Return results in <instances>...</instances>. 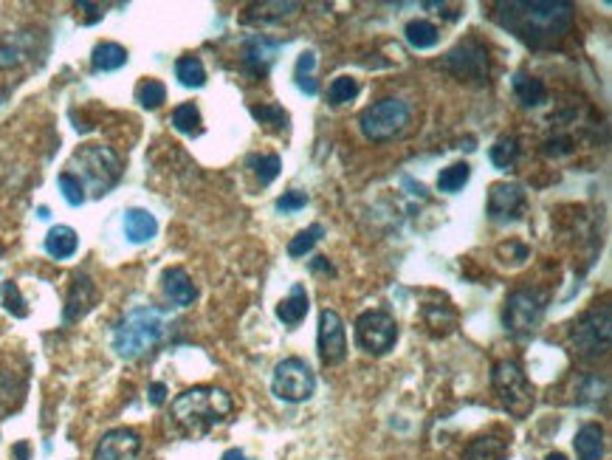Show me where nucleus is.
<instances>
[{"label": "nucleus", "instance_id": "1", "mask_svg": "<svg viewBox=\"0 0 612 460\" xmlns=\"http://www.w3.org/2000/svg\"><path fill=\"white\" fill-rule=\"evenodd\" d=\"M497 21L531 48H548L559 43L573 26V6L565 0L548 4H499Z\"/></svg>", "mask_w": 612, "mask_h": 460}, {"label": "nucleus", "instance_id": "2", "mask_svg": "<svg viewBox=\"0 0 612 460\" xmlns=\"http://www.w3.org/2000/svg\"><path fill=\"white\" fill-rule=\"evenodd\" d=\"M231 410H235V401L221 387H192V390H184L172 401V421L181 427L187 435L197 438L212 432L218 423H223Z\"/></svg>", "mask_w": 612, "mask_h": 460}, {"label": "nucleus", "instance_id": "3", "mask_svg": "<svg viewBox=\"0 0 612 460\" xmlns=\"http://www.w3.org/2000/svg\"><path fill=\"white\" fill-rule=\"evenodd\" d=\"M167 320L164 314L155 308H133L130 314L122 316V322L113 328V350L122 359H141L150 350L158 347V342L164 339Z\"/></svg>", "mask_w": 612, "mask_h": 460}, {"label": "nucleus", "instance_id": "4", "mask_svg": "<svg viewBox=\"0 0 612 460\" xmlns=\"http://www.w3.org/2000/svg\"><path fill=\"white\" fill-rule=\"evenodd\" d=\"M65 172L74 175L88 196L102 198L122 179V158L105 145H82L68 158Z\"/></svg>", "mask_w": 612, "mask_h": 460}, {"label": "nucleus", "instance_id": "5", "mask_svg": "<svg viewBox=\"0 0 612 460\" xmlns=\"http://www.w3.org/2000/svg\"><path fill=\"white\" fill-rule=\"evenodd\" d=\"M491 387L497 393V401L502 404V410L514 418H528L533 404H536V393L533 384L528 381L525 370L519 367V362L514 359H502L494 364L491 373Z\"/></svg>", "mask_w": 612, "mask_h": 460}, {"label": "nucleus", "instance_id": "6", "mask_svg": "<svg viewBox=\"0 0 612 460\" xmlns=\"http://www.w3.org/2000/svg\"><path fill=\"white\" fill-rule=\"evenodd\" d=\"M409 105L404 99H381L373 102L370 108L362 111L358 116V125H362V133L370 141H390L395 136H401L409 125Z\"/></svg>", "mask_w": 612, "mask_h": 460}, {"label": "nucleus", "instance_id": "7", "mask_svg": "<svg viewBox=\"0 0 612 460\" xmlns=\"http://www.w3.org/2000/svg\"><path fill=\"white\" fill-rule=\"evenodd\" d=\"M609 316H612L609 305H601V308L587 311L582 320L573 325L570 342L582 359H599L609 350V339H612V320Z\"/></svg>", "mask_w": 612, "mask_h": 460}, {"label": "nucleus", "instance_id": "8", "mask_svg": "<svg viewBox=\"0 0 612 460\" xmlns=\"http://www.w3.org/2000/svg\"><path fill=\"white\" fill-rule=\"evenodd\" d=\"M356 345L362 347L370 356H384V353L392 350V345L398 342V322L395 316L375 308V311H365L356 320Z\"/></svg>", "mask_w": 612, "mask_h": 460}, {"label": "nucleus", "instance_id": "9", "mask_svg": "<svg viewBox=\"0 0 612 460\" xmlns=\"http://www.w3.org/2000/svg\"><path fill=\"white\" fill-rule=\"evenodd\" d=\"M316 390V376L314 370L308 367L305 359H282L274 367V381H272V393L280 401L288 404H299V401H308Z\"/></svg>", "mask_w": 612, "mask_h": 460}, {"label": "nucleus", "instance_id": "10", "mask_svg": "<svg viewBox=\"0 0 612 460\" xmlns=\"http://www.w3.org/2000/svg\"><path fill=\"white\" fill-rule=\"evenodd\" d=\"M545 303H548V297L542 291H536V289L514 291L506 299V311H502L506 330H511V333H531L539 322H542Z\"/></svg>", "mask_w": 612, "mask_h": 460}, {"label": "nucleus", "instance_id": "11", "mask_svg": "<svg viewBox=\"0 0 612 460\" xmlns=\"http://www.w3.org/2000/svg\"><path fill=\"white\" fill-rule=\"evenodd\" d=\"M316 347H319V359L322 364H341L348 359V330L341 316L331 308L319 314V333H316Z\"/></svg>", "mask_w": 612, "mask_h": 460}, {"label": "nucleus", "instance_id": "12", "mask_svg": "<svg viewBox=\"0 0 612 460\" xmlns=\"http://www.w3.org/2000/svg\"><path fill=\"white\" fill-rule=\"evenodd\" d=\"M443 65L452 71L457 79L482 82L485 77H489V48L474 43V40H465V43H460L449 51Z\"/></svg>", "mask_w": 612, "mask_h": 460}, {"label": "nucleus", "instance_id": "13", "mask_svg": "<svg viewBox=\"0 0 612 460\" xmlns=\"http://www.w3.org/2000/svg\"><path fill=\"white\" fill-rule=\"evenodd\" d=\"M141 452V435L136 430L119 427L105 432L94 449V460H136Z\"/></svg>", "mask_w": 612, "mask_h": 460}, {"label": "nucleus", "instance_id": "14", "mask_svg": "<svg viewBox=\"0 0 612 460\" xmlns=\"http://www.w3.org/2000/svg\"><path fill=\"white\" fill-rule=\"evenodd\" d=\"M522 206H525V189L519 184H494L489 189V218L491 221H511L519 218Z\"/></svg>", "mask_w": 612, "mask_h": 460}, {"label": "nucleus", "instance_id": "15", "mask_svg": "<svg viewBox=\"0 0 612 460\" xmlns=\"http://www.w3.org/2000/svg\"><path fill=\"white\" fill-rule=\"evenodd\" d=\"M161 294H164V299L175 308H189L197 299L195 282L181 265H172V269H167L164 274H161Z\"/></svg>", "mask_w": 612, "mask_h": 460}, {"label": "nucleus", "instance_id": "16", "mask_svg": "<svg viewBox=\"0 0 612 460\" xmlns=\"http://www.w3.org/2000/svg\"><path fill=\"white\" fill-rule=\"evenodd\" d=\"M96 286L94 280L88 274H77L74 282H71V291H68V299H65V314L63 320L65 322H77L82 320V316L91 311L96 305Z\"/></svg>", "mask_w": 612, "mask_h": 460}, {"label": "nucleus", "instance_id": "17", "mask_svg": "<svg viewBox=\"0 0 612 460\" xmlns=\"http://www.w3.org/2000/svg\"><path fill=\"white\" fill-rule=\"evenodd\" d=\"M34 43H38V34L34 31H14L0 38V71L23 65L34 51Z\"/></svg>", "mask_w": 612, "mask_h": 460}, {"label": "nucleus", "instance_id": "18", "mask_svg": "<svg viewBox=\"0 0 612 460\" xmlns=\"http://www.w3.org/2000/svg\"><path fill=\"white\" fill-rule=\"evenodd\" d=\"M511 449L508 435H502L499 430L477 435L474 440H469V447L463 449V460H506Z\"/></svg>", "mask_w": 612, "mask_h": 460}, {"label": "nucleus", "instance_id": "19", "mask_svg": "<svg viewBox=\"0 0 612 460\" xmlns=\"http://www.w3.org/2000/svg\"><path fill=\"white\" fill-rule=\"evenodd\" d=\"M124 235L130 243H150L158 235V221L147 209H128L124 212Z\"/></svg>", "mask_w": 612, "mask_h": 460}, {"label": "nucleus", "instance_id": "20", "mask_svg": "<svg viewBox=\"0 0 612 460\" xmlns=\"http://www.w3.org/2000/svg\"><path fill=\"white\" fill-rule=\"evenodd\" d=\"M573 447L579 460H604V430L599 423H584V427L575 432Z\"/></svg>", "mask_w": 612, "mask_h": 460}, {"label": "nucleus", "instance_id": "21", "mask_svg": "<svg viewBox=\"0 0 612 460\" xmlns=\"http://www.w3.org/2000/svg\"><path fill=\"white\" fill-rule=\"evenodd\" d=\"M77 249H80V235L71 226H54V229H48V235H46V252L54 260L74 257Z\"/></svg>", "mask_w": 612, "mask_h": 460}, {"label": "nucleus", "instance_id": "22", "mask_svg": "<svg viewBox=\"0 0 612 460\" xmlns=\"http://www.w3.org/2000/svg\"><path fill=\"white\" fill-rule=\"evenodd\" d=\"M124 65H128V48H124V46L105 40V43H99L94 48L91 68L96 71V74H111V71H119Z\"/></svg>", "mask_w": 612, "mask_h": 460}, {"label": "nucleus", "instance_id": "23", "mask_svg": "<svg viewBox=\"0 0 612 460\" xmlns=\"http://www.w3.org/2000/svg\"><path fill=\"white\" fill-rule=\"evenodd\" d=\"M277 316H280V322H285L288 328H297L305 316H308V291H305L302 286H294L291 294H288L277 305Z\"/></svg>", "mask_w": 612, "mask_h": 460}, {"label": "nucleus", "instance_id": "24", "mask_svg": "<svg viewBox=\"0 0 612 460\" xmlns=\"http://www.w3.org/2000/svg\"><path fill=\"white\" fill-rule=\"evenodd\" d=\"M514 94L522 105H525V108H539V105L548 99V88L539 77H528L519 71V74L514 77Z\"/></svg>", "mask_w": 612, "mask_h": 460}, {"label": "nucleus", "instance_id": "25", "mask_svg": "<svg viewBox=\"0 0 612 460\" xmlns=\"http://www.w3.org/2000/svg\"><path fill=\"white\" fill-rule=\"evenodd\" d=\"M170 121H172V128L184 136H201L204 133V119H201V111H197L195 102L178 105L170 116Z\"/></svg>", "mask_w": 612, "mask_h": 460}, {"label": "nucleus", "instance_id": "26", "mask_svg": "<svg viewBox=\"0 0 612 460\" xmlns=\"http://www.w3.org/2000/svg\"><path fill=\"white\" fill-rule=\"evenodd\" d=\"M404 38L412 48H418V51H426V48H435L438 40H440V29L435 23H429V21H412L407 23L404 29Z\"/></svg>", "mask_w": 612, "mask_h": 460}, {"label": "nucleus", "instance_id": "27", "mask_svg": "<svg viewBox=\"0 0 612 460\" xmlns=\"http://www.w3.org/2000/svg\"><path fill=\"white\" fill-rule=\"evenodd\" d=\"M175 77L184 88H204L206 85V68H204L201 57L184 54V57H178V63H175Z\"/></svg>", "mask_w": 612, "mask_h": 460}, {"label": "nucleus", "instance_id": "28", "mask_svg": "<svg viewBox=\"0 0 612 460\" xmlns=\"http://www.w3.org/2000/svg\"><path fill=\"white\" fill-rule=\"evenodd\" d=\"M469 179H472V167L465 164V162H457V164H452V167L440 170V175H438V189H440V192H449V196H455V192H460L465 184H469Z\"/></svg>", "mask_w": 612, "mask_h": 460}, {"label": "nucleus", "instance_id": "29", "mask_svg": "<svg viewBox=\"0 0 612 460\" xmlns=\"http://www.w3.org/2000/svg\"><path fill=\"white\" fill-rule=\"evenodd\" d=\"M265 48H272L265 40H248L246 51H243V63L255 77H265L268 63H272V54H268Z\"/></svg>", "mask_w": 612, "mask_h": 460}, {"label": "nucleus", "instance_id": "30", "mask_svg": "<svg viewBox=\"0 0 612 460\" xmlns=\"http://www.w3.org/2000/svg\"><path fill=\"white\" fill-rule=\"evenodd\" d=\"M167 99V88L164 82H158V79H141L138 88H136V102L141 105L144 111H155L161 108Z\"/></svg>", "mask_w": 612, "mask_h": 460}, {"label": "nucleus", "instance_id": "31", "mask_svg": "<svg viewBox=\"0 0 612 460\" xmlns=\"http://www.w3.org/2000/svg\"><path fill=\"white\" fill-rule=\"evenodd\" d=\"M491 155V164L497 170H514L516 158H519V145L514 136H502L499 141H494V147L489 150Z\"/></svg>", "mask_w": 612, "mask_h": 460}, {"label": "nucleus", "instance_id": "32", "mask_svg": "<svg viewBox=\"0 0 612 460\" xmlns=\"http://www.w3.org/2000/svg\"><path fill=\"white\" fill-rule=\"evenodd\" d=\"M322 235H325V226L322 223H314V226H308V229H302V232L288 243V255L291 257H302V255H308L314 246L322 240Z\"/></svg>", "mask_w": 612, "mask_h": 460}, {"label": "nucleus", "instance_id": "33", "mask_svg": "<svg viewBox=\"0 0 612 460\" xmlns=\"http://www.w3.org/2000/svg\"><path fill=\"white\" fill-rule=\"evenodd\" d=\"M248 167H255L260 184L268 187L280 175L282 162H280V155H274V153L272 155H248Z\"/></svg>", "mask_w": 612, "mask_h": 460}, {"label": "nucleus", "instance_id": "34", "mask_svg": "<svg viewBox=\"0 0 612 460\" xmlns=\"http://www.w3.org/2000/svg\"><path fill=\"white\" fill-rule=\"evenodd\" d=\"M358 96V82L353 77H336L328 88V99L331 105H345Z\"/></svg>", "mask_w": 612, "mask_h": 460}, {"label": "nucleus", "instance_id": "35", "mask_svg": "<svg viewBox=\"0 0 612 460\" xmlns=\"http://www.w3.org/2000/svg\"><path fill=\"white\" fill-rule=\"evenodd\" d=\"M57 184H60V189H63V198L71 204V206H82L85 204V189H82V184L74 179V175H68V172H60V179H57Z\"/></svg>", "mask_w": 612, "mask_h": 460}, {"label": "nucleus", "instance_id": "36", "mask_svg": "<svg viewBox=\"0 0 612 460\" xmlns=\"http://www.w3.org/2000/svg\"><path fill=\"white\" fill-rule=\"evenodd\" d=\"M251 116H255L260 125H274V128H282L288 121V113L282 108H277V105H260V108H251Z\"/></svg>", "mask_w": 612, "mask_h": 460}, {"label": "nucleus", "instance_id": "37", "mask_svg": "<svg viewBox=\"0 0 612 460\" xmlns=\"http://www.w3.org/2000/svg\"><path fill=\"white\" fill-rule=\"evenodd\" d=\"M305 204H308V196L299 189H291V192H282V198L277 201V209L282 212V215H291V212L302 209Z\"/></svg>", "mask_w": 612, "mask_h": 460}, {"label": "nucleus", "instance_id": "38", "mask_svg": "<svg viewBox=\"0 0 612 460\" xmlns=\"http://www.w3.org/2000/svg\"><path fill=\"white\" fill-rule=\"evenodd\" d=\"M6 308L14 316H26V303H23V297H21V291H17L14 282H6Z\"/></svg>", "mask_w": 612, "mask_h": 460}, {"label": "nucleus", "instance_id": "39", "mask_svg": "<svg viewBox=\"0 0 612 460\" xmlns=\"http://www.w3.org/2000/svg\"><path fill=\"white\" fill-rule=\"evenodd\" d=\"M314 65H316V54H314V51H305V54H299V60H297V71H294L297 82H302V79H311V71H314Z\"/></svg>", "mask_w": 612, "mask_h": 460}, {"label": "nucleus", "instance_id": "40", "mask_svg": "<svg viewBox=\"0 0 612 460\" xmlns=\"http://www.w3.org/2000/svg\"><path fill=\"white\" fill-rule=\"evenodd\" d=\"M164 398H167V387L161 384V381H155V384H150V401L158 406V404H164Z\"/></svg>", "mask_w": 612, "mask_h": 460}, {"label": "nucleus", "instance_id": "41", "mask_svg": "<svg viewBox=\"0 0 612 460\" xmlns=\"http://www.w3.org/2000/svg\"><path fill=\"white\" fill-rule=\"evenodd\" d=\"M221 460H248V457L243 455V449H226Z\"/></svg>", "mask_w": 612, "mask_h": 460}, {"label": "nucleus", "instance_id": "42", "mask_svg": "<svg viewBox=\"0 0 612 460\" xmlns=\"http://www.w3.org/2000/svg\"><path fill=\"white\" fill-rule=\"evenodd\" d=\"M14 457H17V460H26V457H29V444H17V447H14Z\"/></svg>", "mask_w": 612, "mask_h": 460}, {"label": "nucleus", "instance_id": "43", "mask_svg": "<svg viewBox=\"0 0 612 460\" xmlns=\"http://www.w3.org/2000/svg\"><path fill=\"white\" fill-rule=\"evenodd\" d=\"M548 460H567V457H565L562 452H550V455H548Z\"/></svg>", "mask_w": 612, "mask_h": 460}]
</instances>
